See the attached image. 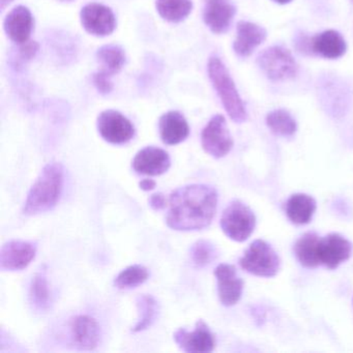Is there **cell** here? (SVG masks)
<instances>
[{"label": "cell", "mask_w": 353, "mask_h": 353, "mask_svg": "<svg viewBox=\"0 0 353 353\" xmlns=\"http://www.w3.org/2000/svg\"><path fill=\"white\" fill-rule=\"evenodd\" d=\"M236 14L228 0H208L203 11L204 23L214 34H225L230 28Z\"/></svg>", "instance_id": "17"}, {"label": "cell", "mask_w": 353, "mask_h": 353, "mask_svg": "<svg viewBox=\"0 0 353 353\" xmlns=\"http://www.w3.org/2000/svg\"><path fill=\"white\" fill-rule=\"evenodd\" d=\"M34 16L24 6H18L12 10L3 22L6 34L12 42L17 45L28 42L34 30Z\"/></svg>", "instance_id": "16"}, {"label": "cell", "mask_w": 353, "mask_h": 353, "mask_svg": "<svg viewBox=\"0 0 353 353\" xmlns=\"http://www.w3.org/2000/svg\"><path fill=\"white\" fill-rule=\"evenodd\" d=\"M214 276L218 281L219 299L226 307L236 305L243 290V281L237 276L236 270L231 264L216 266Z\"/></svg>", "instance_id": "15"}, {"label": "cell", "mask_w": 353, "mask_h": 353, "mask_svg": "<svg viewBox=\"0 0 353 353\" xmlns=\"http://www.w3.org/2000/svg\"><path fill=\"white\" fill-rule=\"evenodd\" d=\"M14 0H0V9L1 11H5L6 8L9 7Z\"/></svg>", "instance_id": "36"}, {"label": "cell", "mask_w": 353, "mask_h": 353, "mask_svg": "<svg viewBox=\"0 0 353 353\" xmlns=\"http://www.w3.org/2000/svg\"><path fill=\"white\" fill-rule=\"evenodd\" d=\"M268 32L262 26L248 21L237 23L236 39L233 50L239 57H248L265 41Z\"/></svg>", "instance_id": "19"}, {"label": "cell", "mask_w": 353, "mask_h": 353, "mask_svg": "<svg viewBox=\"0 0 353 353\" xmlns=\"http://www.w3.org/2000/svg\"><path fill=\"white\" fill-rule=\"evenodd\" d=\"M218 206V193L208 185H189L169 198L166 222L177 231H197L210 226Z\"/></svg>", "instance_id": "1"}, {"label": "cell", "mask_w": 353, "mask_h": 353, "mask_svg": "<svg viewBox=\"0 0 353 353\" xmlns=\"http://www.w3.org/2000/svg\"><path fill=\"white\" fill-rule=\"evenodd\" d=\"M316 201L307 194H294L286 202V214L289 220L296 225L311 222L316 212Z\"/></svg>", "instance_id": "22"}, {"label": "cell", "mask_w": 353, "mask_h": 353, "mask_svg": "<svg viewBox=\"0 0 353 353\" xmlns=\"http://www.w3.org/2000/svg\"><path fill=\"white\" fill-rule=\"evenodd\" d=\"M218 257V251L210 241H202L194 243L191 248V259L197 268H205Z\"/></svg>", "instance_id": "30"}, {"label": "cell", "mask_w": 353, "mask_h": 353, "mask_svg": "<svg viewBox=\"0 0 353 353\" xmlns=\"http://www.w3.org/2000/svg\"><path fill=\"white\" fill-rule=\"evenodd\" d=\"M39 49H40V46L37 42L28 41L24 44L19 45V48L14 51L10 57V65H11L12 69L15 70L17 73L23 71L24 65L37 57Z\"/></svg>", "instance_id": "31"}, {"label": "cell", "mask_w": 353, "mask_h": 353, "mask_svg": "<svg viewBox=\"0 0 353 353\" xmlns=\"http://www.w3.org/2000/svg\"><path fill=\"white\" fill-rule=\"evenodd\" d=\"M139 187L143 191H152L156 188V181H152V179H143V181H140Z\"/></svg>", "instance_id": "35"}, {"label": "cell", "mask_w": 353, "mask_h": 353, "mask_svg": "<svg viewBox=\"0 0 353 353\" xmlns=\"http://www.w3.org/2000/svg\"><path fill=\"white\" fill-rule=\"evenodd\" d=\"M57 1H61V3H72L73 0H57Z\"/></svg>", "instance_id": "38"}, {"label": "cell", "mask_w": 353, "mask_h": 353, "mask_svg": "<svg viewBox=\"0 0 353 353\" xmlns=\"http://www.w3.org/2000/svg\"><path fill=\"white\" fill-rule=\"evenodd\" d=\"M266 125L270 131L282 137H291L297 130L296 121L288 111L278 109L266 117Z\"/></svg>", "instance_id": "28"}, {"label": "cell", "mask_w": 353, "mask_h": 353, "mask_svg": "<svg viewBox=\"0 0 353 353\" xmlns=\"http://www.w3.org/2000/svg\"><path fill=\"white\" fill-rule=\"evenodd\" d=\"M320 237L317 233L307 232L297 239L294 245V253L301 265L307 268L320 265L318 259V243Z\"/></svg>", "instance_id": "23"}, {"label": "cell", "mask_w": 353, "mask_h": 353, "mask_svg": "<svg viewBox=\"0 0 353 353\" xmlns=\"http://www.w3.org/2000/svg\"><path fill=\"white\" fill-rule=\"evenodd\" d=\"M97 127L101 137L115 145L128 143L135 136L133 123L119 111H103L99 115Z\"/></svg>", "instance_id": "9"}, {"label": "cell", "mask_w": 353, "mask_h": 353, "mask_svg": "<svg viewBox=\"0 0 353 353\" xmlns=\"http://www.w3.org/2000/svg\"><path fill=\"white\" fill-rule=\"evenodd\" d=\"M97 59L102 65V71L112 76L119 73L125 63V53L117 45H105L97 52Z\"/></svg>", "instance_id": "25"}, {"label": "cell", "mask_w": 353, "mask_h": 353, "mask_svg": "<svg viewBox=\"0 0 353 353\" xmlns=\"http://www.w3.org/2000/svg\"><path fill=\"white\" fill-rule=\"evenodd\" d=\"M162 141L167 145H176L185 141L190 135V127L185 117L179 111H169L159 121Z\"/></svg>", "instance_id": "20"}, {"label": "cell", "mask_w": 353, "mask_h": 353, "mask_svg": "<svg viewBox=\"0 0 353 353\" xmlns=\"http://www.w3.org/2000/svg\"><path fill=\"white\" fill-rule=\"evenodd\" d=\"M111 77L112 76L109 75V74L104 71L98 72V73L92 75L94 85L96 86L97 90H98L101 94L106 96V94H109L112 92L113 84L110 80Z\"/></svg>", "instance_id": "32"}, {"label": "cell", "mask_w": 353, "mask_h": 353, "mask_svg": "<svg viewBox=\"0 0 353 353\" xmlns=\"http://www.w3.org/2000/svg\"><path fill=\"white\" fill-rule=\"evenodd\" d=\"M159 15L171 23H179L189 17L193 10L192 0H157Z\"/></svg>", "instance_id": "24"}, {"label": "cell", "mask_w": 353, "mask_h": 353, "mask_svg": "<svg viewBox=\"0 0 353 353\" xmlns=\"http://www.w3.org/2000/svg\"><path fill=\"white\" fill-rule=\"evenodd\" d=\"M37 245L26 241H10L0 251V268L16 272L28 268L36 257Z\"/></svg>", "instance_id": "14"}, {"label": "cell", "mask_w": 353, "mask_h": 353, "mask_svg": "<svg viewBox=\"0 0 353 353\" xmlns=\"http://www.w3.org/2000/svg\"><path fill=\"white\" fill-rule=\"evenodd\" d=\"M264 75L274 82L288 81L296 76L299 67L290 51L282 46H272L260 53L257 59Z\"/></svg>", "instance_id": "7"}, {"label": "cell", "mask_w": 353, "mask_h": 353, "mask_svg": "<svg viewBox=\"0 0 353 353\" xmlns=\"http://www.w3.org/2000/svg\"><path fill=\"white\" fill-rule=\"evenodd\" d=\"M132 165L139 174L156 176L168 171L171 161L169 154L162 148L148 146L138 152Z\"/></svg>", "instance_id": "18"}, {"label": "cell", "mask_w": 353, "mask_h": 353, "mask_svg": "<svg viewBox=\"0 0 353 353\" xmlns=\"http://www.w3.org/2000/svg\"><path fill=\"white\" fill-rule=\"evenodd\" d=\"M347 45L344 38L336 30H325L312 38L313 54L326 59H338L346 53Z\"/></svg>", "instance_id": "21"}, {"label": "cell", "mask_w": 353, "mask_h": 353, "mask_svg": "<svg viewBox=\"0 0 353 353\" xmlns=\"http://www.w3.org/2000/svg\"><path fill=\"white\" fill-rule=\"evenodd\" d=\"M317 94L322 108L334 119L345 117L352 102L350 86L338 76L330 74L318 79Z\"/></svg>", "instance_id": "4"}, {"label": "cell", "mask_w": 353, "mask_h": 353, "mask_svg": "<svg viewBox=\"0 0 353 353\" xmlns=\"http://www.w3.org/2000/svg\"><path fill=\"white\" fill-rule=\"evenodd\" d=\"M150 205L152 210H161L166 206V198L162 193H157L150 198Z\"/></svg>", "instance_id": "34"}, {"label": "cell", "mask_w": 353, "mask_h": 353, "mask_svg": "<svg viewBox=\"0 0 353 353\" xmlns=\"http://www.w3.org/2000/svg\"><path fill=\"white\" fill-rule=\"evenodd\" d=\"M148 268L142 265H132L123 270L115 279V286L119 289L135 288L148 279Z\"/></svg>", "instance_id": "29"}, {"label": "cell", "mask_w": 353, "mask_h": 353, "mask_svg": "<svg viewBox=\"0 0 353 353\" xmlns=\"http://www.w3.org/2000/svg\"><path fill=\"white\" fill-rule=\"evenodd\" d=\"M256 226V216L249 206L239 200L231 202L221 218L223 232L237 243L247 241Z\"/></svg>", "instance_id": "6"}, {"label": "cell", "mask_w": 353, "mask_h": 353, "mask_svg": "<svg viewBox=\"0 0 353 353\" xmlns=\"http://www.w3.org/2000/svg\"><path fill=\"white\" fill-rule=\"evenodd\" d=\"M351 1H352V3H353V0H351Z\"/></svg>", "instance_id": "39"}, {"label": "cell", "mask_w": 353, "mask_h": 353, "mask_svg": "<svg viewBox=\"0 0 353 353\" xmlns=\"http://www.w3.org/2000/svg\"><path fill=\"white\" fill-rule=\"evenodd\" d=\"M30 301L36 311H48L50 307V290L44 272H38L32 278L30 287Z\"/></svg>", "instance_id": "27"}, {"label": "cell", "mask_w": 353, "mask_h": 353, "mask_svg": "<svg viewBox=\"0 0 353 353\" xmlns=\"http://www.w3.org/2000/svg\"><path fill=\"white\" fill-rule=\"evenodd\" d=\"M239 264L245 272L254 276L272 278L280 270V258L272 245L266 241L257 239L245 250Z\"/></svg>", "instance_id": "5"}, {"label": "cell", "mask_w": 353, "mask_h": 353, "mask_svg": "<svg viewBox=\"0 0 353 353\" xmlns=\"http://www.w3.org/2000/svg\"><path fill=\"white\" fill-rule=\"evenodd\" d=\"M63 188V167L61 163L51 162L41 171L28 192L23 212L36 216L49 212L57 206Z\"/></svg>", "instance_id": "2"}, {"label": "cell", "mask_w": 353, "mask_h": 353, "mask_svg": "<svg viewBox=\"0 0 353 353\" xmlns=\"http://www.w3.org/2000/svg\"><path fill=\"white\" fill-rule=\"evenodd\" d=\"M352 245L338 233H330L320 239L318 243V259L320 265L334 270L350 258Z\"/></svg>", "instance_id": "11"}, {"label": "cell", "mask_w": 353, "mask_h": 353, "mask_svg": "<svg viewBox=\"0 0 353 353\" xmlns=\"http://www.w3.org/2000/svg\"><path fill=\"white\" fill-rule=\"evenodd\" d=\"M69 334L72 344L81 350H94L100 344V325L88 315L72 318L69 322Z\"/></svg>", "instance_id": "12"}, {"label": "cell", "mask_w": 353, "mask_h": 353, "mask_svg": "<svg viewBox=\"0 0 353 353\" xmlns=\"http://www.w3.org/2000/svg\"><path fill=\"white\" fill-rule=\"evenodd\" d=\"M272 1L279 3V5H287V3H291L292 0H272Z\"/></svg>", "instance_id": "37"}, {"label": "cell", "mask_w": 353, "mask_h": 353, "mask_svg": "<svg viewBox=\"0 0 353 353\" xmlns=\"http://www.w3.org/2000/svg\"><path fill=\"white\" fill-rule=\"evenodd\" d=\"M136 305H137L139 318L133 327V332H143L150 327L158 318V301L152 295L142 294L136 299Z\"/></svg>", "instance_id": "26"}, {"label": "cell", "mask_w": 353, "mask_h": 353, "mask_svg": "<svg viewBox=\"0 0 353 353\" xmlns=\"http://www.w3.org/2000/svg\"><path fill=\"white\" fill-rule=\"evenodd\" d=\"M208 72L210 82L230 119L236 123H245L248 119L247 110L223 61L219 57H210Z\"/></svg>", "instance_id": "3"}, {"label": "cell", "mask_w": 353, "mask_h": 353, "mask_svg": "<svg viewBox=\"0 0 353 353\" xmlns=\"http://www.w3.org/2000/svg\"><path fill=\"white\" fill-rule=\"evenodd\" d=\"M80 21L88 34L99 38L110 36L117 28V18L112 10L101 3H88L82 8Z\"/></svg>", "instance_id": "10"}, {"label": "cell", "mask_w": 353, "mask_h": 353, "mask_svg": "<svg viewBox=\"0 0 353 353\" xmlns=\"http://www.w3.org/2000/svg\"><path fill=\"white\" fill-rule=\"evenodd\" d=\"M294 46L299 53L303 54H313L312 51V38L303 34H297L294 39Z\"/></svg>", "instance_id": "33"}, {"label": "cell", "mask_w": 353, "mask_h": 353, "mask_svg": "<svg viewBox=\"0 0 353 353\" xmlns=\"http://www.w3.org/2000/svg\"><path fill=\"white\" fill-rule=\"evenodd\" d=\"M204 152L216 159L224 158L233 148V139L223 115H214L201 134Z\"/></svg>", "instance_id": "8"}, {"label": "cell", "mask_w": 353, "mask_h": 353, "mask_svg": "<svg viewBox=\"0 0 353 353\" xmlns=\"http://www.w3.org/2000/svg\"><path fill=\"white\" fill-rule=\"evenodd\" d=\"M173 338L179 348L189 353L212 352L216 345L214 334L203 320H199L196 323L193 332L179 328L173 334Z\"/></svg>", "instance_id": "13"}]
</instances>
